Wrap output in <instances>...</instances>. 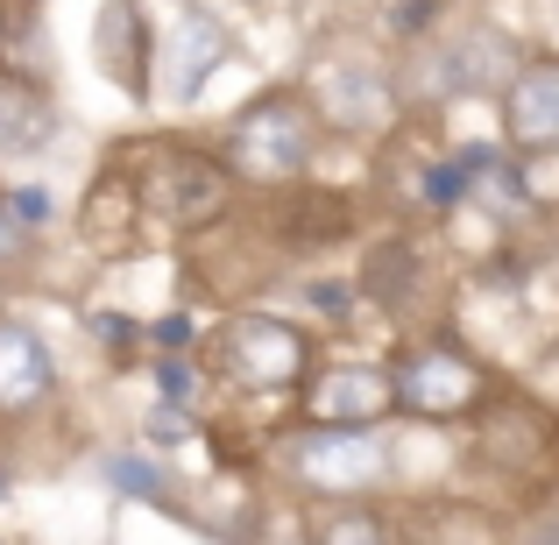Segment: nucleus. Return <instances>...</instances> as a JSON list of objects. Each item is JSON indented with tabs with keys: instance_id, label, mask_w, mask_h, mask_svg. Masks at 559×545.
I'll use <instances>...</instances> for the list:
<instances>
[{
	"instance_id": "nucleus-13",
	"label": "nucleus",
	"mask_w": 559,
	"mask_h": 545,
	"mask_svg": "<svg viewBox=\"0 0 559 545\" xmlns=\"http://www.w3.org/2000/svg\"><path fill=\"white\" fill-rule=\"evenodd\" d=\"M276 220L284 227H270V234L284 256H326V248L355 241V205L341 191H319V185H284L276 191Z\"/></svg>"
},
{
	"instance_id": "nucleus-17",
	"label": "nucleus",
	"mask_w": 559,
	"mask_h": 545,
	"mask_svg": "<svg viewBox=\"0 0 559 545\" xmlns=\"http://www.w3.org/2000/svg\"><path fill=\"white\" fill-rule=\"evenodd\" d=\"M99 475H107V489H121V496H164V467H156V453H142V447H128V453H107L99 461Z\"/></svg>"
},
{
	"instance_id": "nucleus-6",
	"label": "nucleus",
	"mask_w": 559,
	"mask_h": 545,
	"mask_svg": "<svg viewBox=\"0 0 559 545\" xmlns=\"http://www.w3.org/2000/svg\"><path fill=\"white\" fill-rule=\"evenodd\" d=\"M305 107L333 135H390L404 121V93H396L390 64H376V57H333V64H319L312 85H305Z\"/></svg>"
},
{
	"instance_id": "nucleus-3",
	"label": "nucleus",
	"mask_w": 559,
	"mask_h": 545,
	"mask_svg": "<svg viewBox=\"0 0 559 545\" xmlns=\"http://www.w3.org/2000/svg\"><path fill=\"white\" fill-rule=\"evenodd\" d=\"M205 368L248 396L305 390L312 382V333L298 319H276V312H227L205 333Z\"/></svg>"
},
{
	"instance_id": "nucleus-1",
	"label": "nucleus",
	"mask_w": 559,
	"mask_h": 545,
	"mask_svg": "<svg viewBox=\"0 0 559 545\" xmlns=\"http://www.w3.org/2000/svg\"><path fill=\"white\" fill-rule=\"evenodd\" d=\"M114 164H121V178H128L142 234H205V227L227 220L234 191H241L227 178L213 142H185V135L135 142V150H121Z\"/></svg>"
},
{
	"instance_id": "nucleus-10",
	"label": "nucleus",
	"mask_w": 559,
	"mask_h": 545,
	"mask_svg": "<svg viewBox=\"0 0 559 545\" xmlns=\"http://www.w3.org/2000/svg\"><path fill=\"white\" fill-rule=\"evenodd\" d=\"M390 411H396V396H390L382 362H333V368H312V382H305V418L312 425L376 433Z\"/></svg>"
},
{
	"instance_id": "nucleus-22",
	"label": "nucleus",
	"mask_w": 559,
	"mask_h": 545,
	"mask_svg": "<svg viewBox=\"0 0 559 545\" xmlns=\"http://www.w3.org/2000/svg\"><path fill=\"white\" fill-rule=\"evenodd\" d=\"M142 433H150V447L178 453V447H191V411H170V404H156L150 418H142Z\"/></svg>"
},
{
	"instance_id": "nucleus-24",
	"label": "nucleus",
	"mask_w": 559,
	"mask_h": 545,
	"mask_svg": "<svg viewBox=\"0 0 559 545\" xmlns=\"http://www.w3.org/2000/svg\"><path fill=\"white\" fill-rule=\"evenodd\" d=\"M518 545H559V518H532L518 532Z\"/></svg>"
},
{
	"instance_id": "nucleus-5",
	"label": "nucleus",
	"mask_w": 559,
	"mask_h": 545,
	"mask_svg": "<svg viewBox=\"0 0 559 545\" xmlns=\"http://www.w3.org/2000/svg\"><path fill=\"white\" fill-rule=\"evenodd\" d=\"M290 467H298V482H312L333 503H361V496H376L382 482L396 475V453H390V433L305 425V433L290 439Z\"/></svg>"
},
{
	"instance_id": "nucleus-16",
	"label": "nucleus",
	"mask_w": 559,
	"mask_h": 545,
	"mask_svg": "<svg viewBox=\"0 0 559 545\" xmlns=\"http://www.w3.org/2000/svg\"><path fill=\"white\" fill-rule=\"evenodd\" d=\"M305 545H390V518L376 503H326L305 524Z\"/></svg>"
},
{
	"instance_id": "nucleus-20",
	"label": "nucleus",
	"mask_w": 559,
	"mask_h": 545,
	"mask_svg": "<svg viewBox=\"0 0 559 545\" xmlns=\"http://www.w3.org/2000/svg\"><path fill=\"white\" fill-rule=\"evenodd\" d=\"M28 262H36V227H22V213L0 191V276H22Z\"/></svg>"
},
{
	"instance_id": "nucleus-23",
	"label": "nucleus",
	"mask_w": 559,
	"mask_h": 545,
	"mask_svg": "<svg viewBox=\"0 0 559 545\" xmlns=\"http://www.w3.org/2000/svg\"><path fill=\"white\" fill-rule=\"evenodd\" d=\"M93 333H99V347H128V341H135V319H121V312H93Z\"/></svg>"
},
{
	"instance_id": "nucleus-8",
	"label": "nucleus",
	"mask_w": 559,
	"mask_h": 545,
	"mask_svg": "<svg viewBox=\"0 0 559 545\" xmlns=\"http://www.w3.org/2000/svg\"><path fill=\"white\" fill-rule=\"evenodd\" d=\"M93 71L128 93L135 107L156 99V28H150V8L142 0H99L93 14Z\"/></svg>"
},
{
	"instance_id": "nucleus-4",
	"label": "nucleus",
	"mask_w": 559,
	"mask_h": 545,
	"mask_svg": "<svg viewBox=\"0 0 559 545\" xmlns=\"http://www.w3.org/2000/svg\"><path fill=\"white\" fill-rule=\"evenodd\" d=\"M390 396L404 418L418 425H461L489 404V368L467 355L461 341H425V347H396L390 355Z\"/></svg>"
},
{
	"instance_id": "nucleus-18",
	"label": "nucleus",
	"mask_w": 559,
	"mask_h": 545,
	"mask_svg": "<svg viewBox=\"0 0 559 545\" xmlns=\"http://www.w3.org/2000/svg\"><path fill=\"white\" fill-rule=\"evenodd\" d=\"M510 199L559 205V150H538V156H524V164H510Z\"/></svg>"
},
{
	"instance_id": "nucleus-19",
	"label": "nucleus",
	"mask_w": 559,
	"mask_h": 545,
	"mask_svg": "<svg viewBox=\"0 0 559 545\" xmlns=\"http://www.w3.org/2000/svg\"><path fill=\"white\" fill-rule=\"evenodd\" d=\"M199 390H205V368L191 355H156V396H164L170 411H191Z\"/></svg>"
},
{
	"instance_id": "nucleus-7",
	"label": "nucleus",
	"mask_w": 559,
	"mask_h": 545,
	"mask_svg": "<svg viewBox=\"0 0 559 545\" xmlns=\"http://www.w3.org/2000/svg\"><path fill=\"white\" fill-rule=\"evenodd\" d=\"M227 57H234V28L219 14H205L199 0H178L170 28L156 36V93H164V107H199V93L219 79Z\"/></svg>"
},
{
	"instance_id": "nucleus-15",
	"label": "nucleus",
	"mask_w": 559,
	"mask_h": 545,
	"mask_svg": "<svg viewBox=\"0 0 559 545\" xmlns=\"http://www.w3.org/2000/svg\"><path fill=\"white\" fill-rule=\"evenodd\" d=\"M425 284V262H418V248L411 241H390V248H376L369 256V270H361V298H376V305H404L411 291Z\"/></svg>"
},
{
	"instance_id": "nucleus-2",
	"label": "nucleus",
	"mask_w": 559,
	"mask_h": 545,
	"mask_svg": "<svg viewBox=\"0 0 559 545\" xmlns=\"http://www.w3.org/2000/svg\"><path fill=\"white\" fill-rule=\"evenodd\" d=\"M319 114L305 107L298 85H276V93H255L227 128H219V164H227L234 185H262V191H284L312 170L319 156Z\"/></svg>"
},
{
	"instance_id": "nucleus-11",
	"label": "nucleus",
	"mask_w": 559,
	"mask_h": 545,
	"mask_svg": "<svg viewBox=\"0 0 559 545\" xmlns=\"http://www.w3.org/2000/svg\"><path fill=\"white\" fill-rule=\"evenodd\" d=\"M57 396V355L28 319L0 312V425L36 418L43 404Z\"/></svg>"
},
{
	"instance_id": "nucleus-12",
	"label": "nucleus",
	"mask_w": 559,
	"mask_h": 545,
	"mask_svg": "<svg viewBox=\"0 0 559 545\" xmlns=\"http://www.w3.org/2000/svg\"><path fill=\"white\" fill-rule=\"evenodd\" d=\"M503 142L524 156L559 150V57H524L503 85Z\"/></svg>"
},
{
	"instance_id": "nucleus-14",
	"label": "nucleus",
	"mask_w": 559,
	"mask_h": 545,
	"mask_svg": "<svg viewBox=\"0 0 559 545\" xmlns=\"http://www.w3.org/2000/svg\"><path fill=\"white\" fill-rule=\"evenodd\" d=\"M57 99L43 93L36 79H0V156L8 164H28L57 142Z\"/></svg>"
},
{
	"instance_id": "nucleus-9",
	"label": "nucleus",
	"mask_w": 559,
	"mask_h": 545,
	"mask_svg": "<svg viewBox=\"0 0 559 545\" xmlns=\"http://www.w3.org/2000/svg\"><path fill=\"white\" fill-rule=\"evenodd\" d=\"M510 71H518V50H510L503 28H489V22H461V28H453V36L432 50V85H425V99L503 93Z\"/></svg>"
},
{
	"instance_id": "nucleus-21",
	"label": "nucleus",
	"mask_w": 559,
	"mask_h": 545,
	"mask_svg": "<svg viewBox=\"0 0 559 545\" xmlns=\"http://www.w3.org/2000/svg\"><path fill=\"white\" fill-rule=\"evenodd\" d=\"M298 298L312 305L319 319H355V305H361V291L347 284V276H305L298 284Z\"/></svg>"
}]
</instances>
